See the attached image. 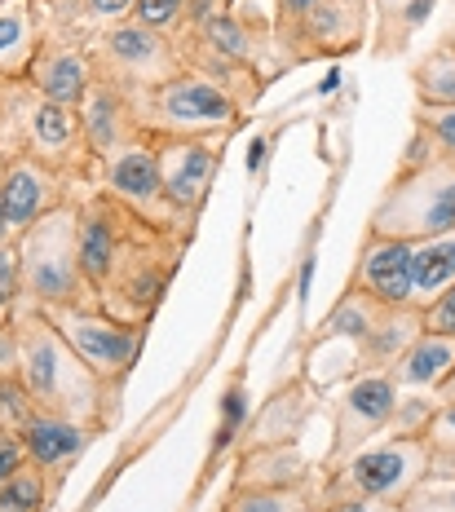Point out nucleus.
Instances as JSON below:
<instances>
[{
	"label": "nucleus",
	"mask_w": 455,
	"mask_h": 512,
	"mask_svg": "<svg viewBox=\"0 0 455 512\" xmlns=\"http://www.w3.org/2000/svg\"><path fill=\"white\" fill-rule=\"evenodd\" d=\"M451 371H455V336L420 332L407 345V354L389 367V376L398 384H416V389H438Z\"/></svg>",
	"instance_id": "19"
},
{
	"label": "nucleus",
	"mask_w": 455,
	"mask_h": 512,
	"mask_svg": "<svg viewBox=\"0 0 455 512\" xmlns=\"http://www.w3.org/2000/svg\"><path fill=\"white\" fill-rule=\"evenodd\" d=\"M429 473V437L425 433H394L389 442L372 446V451L354 455L345 468V486L367 499H394L411 495L420 477Z\"/></svg>",
	"instance_id": "9"
},
{
	"label": "nucleus",
	"mask_w": 455,
	"mask_h": 512,
	"mask_svg": "<svg viewBox=\"0 0 455 512\" xmlns=\"http://www.w3.org/2000/svg\"><path fill=\"white\" fill-rule=\"evenodd\" d=\"M349 292H363V296H372L376 305H389V309L411 305V243L385 239V234H367Z\"/></svg>",
	"instance_id": "12"
},
{
	"label": "nucleus",
	"mask_w": 455,
	"mask_h": 512,
	"mask_svg": "<svg viewBox=\"0 0 455 512\" xmlns=\"http://www.w3.org/2000/svg\"><path fill=\"white\" fill-rule=\"evenodd\" d=\"M367 18H372V0H319L296 23L274 27V45L283 49V67L354 53L367 40Z\"/></svg>",
	"instance_id": "8"
},
{
	"label": "nucleus",
	"mask_w": 455,
	"mask_h": 512,
	"mask_svg": "<svg viewBox=\"0 0 455 512\" xmlns=\"http://www.w3.org/2000/svg\"><path fill=\"white\" fill-rule=\"evenodd\" d=\"M314 5H319V0H274V27H288V23H296V18L310 14Z\"/></svg>",
	"instance_id": "31"
},
{
	"label": "nucleus",
	"mask_w": 455,
	"mask_h": 512,
	"mask_svg": "<svg viewBox=\"0 0 455 512\" xmlns=\"http://www.w3.org/2000/svg\"><path fill=\"white\" fill-rule=\"evenodd\" d=\"M62 190H67V173L36 155H9L5 177H0V212H5L9 230L23 234L49 212L62 208Z\"/></svg>",
	"instance_id": "10"
},
{
	"label": "nucleus",
	"mask_w": 455,
	"mask_h": 512,
	"mask_svg": "<svg viewBox=\"0 0 455 512\" xmlns=\"http://www.w3.org/2000/svg\"><path fill=\"white\" fill-rule=\"evenodd\" d=\"M18 296H23V270H18V239H14L0 248V327H9Z\"/></svg>",
	"instance_id": "25"
},
{
	"label": "nucleus",
	"mask_w": 455,
	"mask_h": 512,
	"mask_svg": "<svg viewBox=\"0 0 455 512\" xmlns=\"http://www.w3.org/2000/svg\"><path fill=\"white\" fill-rule=\"evenodd\" d=\"M332 512H398L394 504H385V499H367V495H349L341 504H332Z\"/></svg>",
	"instance_id": "32"
},
{
	"label": "nucleus",
	"mask_w": 455,
	"mask_h": 512,
	"mask_svg": "<svg viewBox=\"0 0 455 512\" xmlns=\"http://www.w3.org/2000/svg\"><path fill=\"white\" fill-rule=\"evenodd\" d=\"M425 332H438V336H455V287L438 296L429 309H425Z\"/></svg>",
	"instance_id": "28"
},
{
	"label": "nucleus",
	"mask_w": 455,
	"mask_h": 512,
	"mask_svg": "<svg viewBox=\"0 0 455 512\" xmlns=\"http://www.w3.org/2000/svg\"><path fill=\"white\" fill-rule=\"evenodd\" d=\"M243 411H248V393H243V380H235V384L226 389V407H221V433H217V446H226L230 437L239 433Z\"/></svg>",
	"instance_id": "27"
},
{
	"label": "nucleus",
	"mask_w": 455,
	"mask_h": 512,
	"mask_svg": "<svg viewBox=\"0 0 455 512\" xmlns=\"http://www.w3.org/2000/svg\"><path fill=\"white\" fill-rule=\"evenodd\" d=\"M230 5H235V0H190L186 14H182V27H177L173 36H182V31H199L204 23H213L217 14H226Z\"/></svg>",
	"instance_id": "29"
},
{
	"label": "nucleus",
	"mask_w": 455,
	"mask_h": 512,
	"mask_svg": "<svg viewBox=\"0 0 455 512\" xmlns=\"http://www.w3.org/2000/svg\"><path fill=\"white\" fill-rule=\"evenodd\" d=\"M45 318L58 327V336L76 349L93 376L120 384L133 371L137 349H142V327L120 323V318H111L98 305H58V309H45Z\"/></svg>",
	"instance_id": "7"
},
{
	"label": "nucleus",
	"mask_w": 455,
	"mask_h": 512,
	"mask_svg": "<svg viewBox=\"0 0 455 512\" xmlns=\"http://www.w3.org/2000/svg\"><path fill=\"white\" fill-rule=\"evenodd\" d=\"M425 437H429L433 473H455V402H438V407H433Z\"/></svg>",
	"instance_id": "22"
},
{
	"label": "nucleus",
	"mask_w": 455,
	"mask_h": 512,
	"mask_svg": "<svg viewBox=\"0 0 455 512\" xmlns=\"http://www.w3.org/2000/svg\"><path fill=\"white\" fill-rule=\"evenodd\" d=\"M398 415V380L389 371H367L349 384L341 415H336V455L345 446H358L363 437L380 433Z\"/></svg>",
	"instance_id": "14"
},
{
	"label": "nucleus",
	"mask_w": 455,
	"mask_h": 512,
	"mask_svg": "<svg viewBox=\"0 0 455 512\" xmlns=\"http://www.w3.org/2000/svg\"><path fill=\"white\" fill-rule=\"evenodd\" d=\"M380 27H376V53L380 58H398L407 53L411 36L429 23V14L438 9V0H372Z\"/></svg>",
	"instance_id": "20"
},
{
	"label": "nucleus",
	"mask_w": 455,
	"mask_h": 512,
	"mask_svg": "<svg viewBox=\"0 0 455 512\" xmlns=\"http://www.w3.org/2000/svg\"><path fill=\"white\" fill-rule=\"evenodd\" d=\"M416 102L420 106H455V36H442L416 67Z\"/></svg>",
	"instance_id": "21"
},
{
	"label": "nucleus",
	"mask_w": 455,
	"mask_h": 512,
	"mask_svg": "<svg viewBox=\"0 0 455 512\" xmlns=\"http://www.w3.org/2000/svg\"><path fill=\"white\" fill-rule=\"evenodd\" d=\"M40 504H45V473L27 460L0 486V512H40Z\"/></svg>",
	"instance_id": "23"
},
{
	"label": "nucleus",
	"mask_w": 455,
	"mask_h": 512,
	"mask_svg": "<svg viewBox=\"0 0 455 512\" xmlns=\"http://www.w3.org/2000/svg\"><path fill=\"white\" fill-rule=\"evenodd\" d=\"M27 446V460L40 468V473H58L67 468L71 460H80V451L89 446V429L76 420H62V415H49V411H36L31 420L18 429Z\"/></svg>",
	"instance_id": "17"
},
{
	"label": "nucleus",
	"mask_w": 455,
	"mask_h": 512,
	"mask_svg": "<svg viewBox=\"0 0 455 512\" xmlns=\"http://www.w3.org/2000/svg\"><path fill=\"white\" fill-rule=\"evenodd\" d=\"M155 151H160V177H164L168 204L182 217H195L217 177L221 151L208 146L204 137H155Z\"/></svg>",
	"instance_id": "11"
},
{
	"label": "nucleus",
	"mask_w": 455,
	"mask_h": 512,
	"mask_svg": "<svg viewBox=\"0 0 455 512\" xmlns=\"http://www.w3.org/2000/svg\"><path fill=\"white\" fill-rule=\"evenodd\" d=\"M23 464H27V446H23V437L0 429V486H5Z\"/></svg>",
	"instance_id": "30"
},
{
	"label": "nucleus",
	"mask_w": 455,
	"mask_h": 512,
	"mask_svg": "<svg viewBox=\"0 0 455 512\" xmlns=\"http://www.w3.org/2000/svg\"><path fill=\"white\" fill-rule=\"evenodd\" d=\"M186 5H190V0H137L133 18L142 27H155V31H168V36H173V31L182 27Z\"/></svg>",
	"instance_id": "26"
},
{
	"label": "nucleus",
	"mask_w": 455,
	"mask_h": 512,
	"mask_svg": "<svg viewBox=\"0 0 455 512\" xmlns=\"http://www.w3.org/2000/svg\"><path fill=\"white\" fill-rule=\"evenodd\" d=\"M129 98L137 128L151 137H204L208 142V137L235 133V124L243 120V106L195 71H182V76L155 84V89L129 93Z\"/></svg>",
	"instance_id": "4"
},
{
	"label": "nucleus",
	"mask_w": 455,
	"mask_h": 512,
	"mask_svg": "<svg viewBox=\"0 0 455 512\" xmlns=\"http://www.w3.org/2000/svg\"><path fill=\"white\" fill-rule=\"evenodd\" d=\"M455 287V230L411 243V309H425Z\"/></svg>",
	"instance_id": "18"
},
{
	"label": "nucleus",
	"mask_w": 455,
	"mask_h": 512,
	"mask_svg": "<svg viewBox=\"0 0 455 512\" xmlns=\"http://www.w3.org/2000/svg\"><path fill=\"white\" fill-rule=\"evenodd\" d=\"M438 398H442V402H455V371H451V376L438 384Z\"/></svg>",
	"instance_id": "34"
},
{
	"label": "nucleus",
	"mask_w": 455,
	"mask_h": 512,
	"mask_svg": "<svg viewBox=\"0 0 455 512\" xmlns=\"http://www.w3.org/2000/svg\"><path fill=\"white\" fill-rule=\"evenodd\" d=\"M93 173H98L102 190L111 199H120L124 208H133L142 221L160 230H173V221H190L182 217L164 195V177H160V151H155L151 133H137L124 146H115L111 155L93 159Z\"/></svg>",
	"instance_id": "6"
},
{
	"label": "nucleus",
	"mask_w": 455,
	"mask_h": 512,
	"mask_svg": "<svg viewBox=\"0 0 455 512\" xmlns=\"http://www.w3.org/2000/svg\"><path fill=\"white\" fill-rule=\"evenodd\" d=\"M45 45V0H0V80H27Z\"/></svg>",
	"instance_id": "16"
},
{
	"label": "nucleus",
	"mask_w": 455,
	"mask_h": 512,
	"mask_svg": "<svg viewBox=\"0 0 455 512\" xmlns=\"http://www.w3.org/2000/svg\"><path fill=\"white\" fill-rule=\"evenodd\" d=\"M27 84L40 93V98H49L58 106H76V111H80L84 93L93 89L89 49L71 45V40H58V36H49V31H45V45H40L36 58H31Z\"/></svg>",
	"instance_id": "13"
},
{
	"label": "nucleus",
	"mask_w": 455,
	"mask_h": 512,
	"mask_svg": "<svg viewBox=\"0 0 455 512\" xmlns=\"http://www.w3.org/2000/svg\"><path fill=\"white\" fill-rule=\"evenodd\" d=\"M416 128L442 155L455 159V106H416Z\"/></svg>",
	"instance_id": "24"
},
{
	"label": "nucleus",
	"mask_w": 455,
	"mask_h": 512,
	"mask_svg": "<svg viewBox=\"0 0 455 512\" xmlns=\"http://www.w3.org/2000/svg\"><path fill=\"white\" fill-rule=\"evenodd\" d=\"M455 230V159L442 155L416 128L407 155H402L385 199H380L372 234L385 239H433V234Z\"/></svg>",
	"instance_id": "2"
},
{
	"label": "nucleus",
	"mask_w": 455,
	"mask_h": 512,
	"mask_svg": "<svg viewBox=\"0 0 455 512\" xmlns=\"http://www.w3.org/2000/svg\"><path fill=\"white\" fill-rule=\"evenodd\" d=\"M18 270L23 296L36 309L98 305L80 270V208H58L18 234Z\"/></svg>",
	"instance_id": "3"
},
{
	"label": "nucleus",
	"mask_w": 455,
	"mask_h": 512,
	"mask_svg": "<svg viewBox=\"0 0 455 512\" xmlns=\"http://www.w3.org/2000/svg\"><path fill=\"white\" fill-rule=\"evenodd\" d=\"M261 159H266V142H257V146H252V173H257V168H261Z\"/></svg>",
	"instance_id": "35"
},
{
	"label": "nucleus",
	"mask_w": 455,
	"mask_h": 512,
	"mask_svg": "<svg viewBox=\"0 0 455 512\" xmlns=\"http://www.w3.org/2000/svg\"><path fill=\"white\" fill-rule=\"evenodd\" d=\"M89 62H93V80H107L124 93L155 89V84L186 71L177 40L168 36V31L142 27L137 18L102 27L98 36L89 40Z\"/></svg>",
	"instance_id": "5"
},
{
	"label": "nucleus",
	"mask_w": 455,
	"mask_h": 512,
	"mask_svg": "<svg viewBox=\"0 0 455 512\" xmlns=\"http://www.w3.org/2000/svg\"><path fill=\"white\" fill-rule=\"evenodd\" d=\"M288 508H292L288 495H279V490H266V495H252L239 512H288Z\"/></svg>",
	"instance_id": "33"
},
{
	"label": "nucleus",
	"mask_w": 455,
	"mask_h": 512,
	"mask_svg": "<svg viewBox=\"0 0 455 512\" xmlns=\"http://www.w3.org/2000/svg\"><path fill=\"white\" fill-rule=\"evenodd\" d=\"M80 128H84V146L93 159L111 155L115 146H124L129 137H137V115H133V98L124 89H115L107 80H93V89L80 102Z\"/></svg>",
	"instance_id": "15"
},
{
	"label": "nucleus",
	"mask_w": 455,
	"mask_h": 512,
	"mask_svg": "<svg viewBox=\"0 0 455 512\" xmlns=\"http://www.w3.org/2000/svg\"><path fill=\"white\" fill-rule=\"evenodd\" d=\"M18 380L27 384L36 411L76 420L84 429L102 424V393L115 389L102 376H93L80 354L58 336V327L45 318V309L31 305V314L18 323Z\"/></svg>",
	"instance_id": "1"
}]
</instances>
